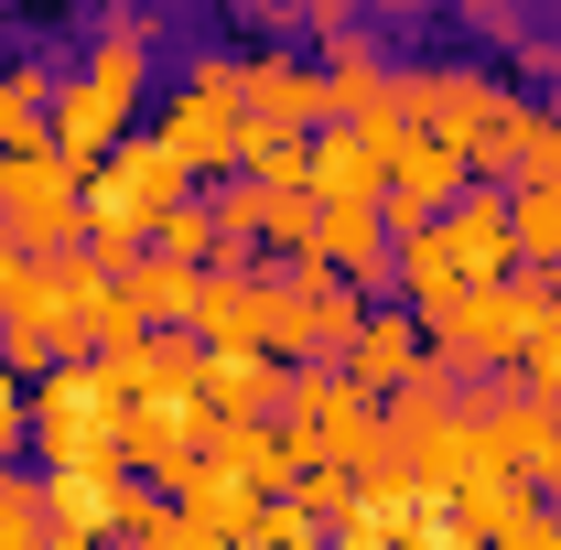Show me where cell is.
Listing matches in <instances>:
<instances>
[{
  "label": "cell",
  "instance_id": "cell-15",
  "mask_svg": "<svg viewBox=\"0 0 561 550\" xmlns=\"http://www.w3.org/2000/svg\"><path fill=\"white\" fill-rule=\"evenodd\" d=\"M162 485H173V507H184L195 529H216V540H249V529L271 518V496H260L249 475H227L216 454H195V465H173Z\"/></svg>",
  "mask_w": 561,
  "mask_h": 550
},
{
  "label": "cell",
  "instance_id": "cell-37",
  "mask_svg": "<svg viewBox=\"0 0 561 550\" xmlns=\"http://www.w3.org/2000/svg\"><path fill=\"white\" fill-rule=\"evenodd\" d=\"M249 11H260V22H302V0H249Z\"/></svg>",
  "mask_w": 561,
  "mask_h": 550
},
{
  "label": "cell",
  "instance_id": "cell-3",
  "mask_svg": "<svg viewBox=\"0 0 561 550\" xmlns=\"http://www.w3.org/2000/svg\"><path fill=\"white\" fill-rule=\"evenodd\" d=\"M280 432L302 443V465H346V475H367V465L389 454V411L356 389L346 367H291V389H280Z\"/></svg>",
  "mask_w": 561,
  "mask_h": 550
},
{
  "label": "cell",
  "instance_id": "cell-6",
  "mask_svg": "<svg viewBox=\"0 0 561 550\" xmlns=\"http://www.w3.org/2000/svg\"><path fill=\"white\" fill-rule=\"evenodd\" d=\"M551 313V291L540 280H486V291H465L443 324H421L432 335V356L454 367V378H486V367H518V345H529V324Z\"/></svg>",
  "mask_w": 561,
  "mask_h": 550
},
{
  "label": "cell",
  "instance_id": "cell-23",
  "mask_svg": "<svg viewBox=\"0 0 561 550\" xmlns=\"http://www.w3.org/2000/svg\"><path fill=\"white\" fill-rule=\"evenodd\" d=\"M55 66H0V151H33L44 119H55Z\"/></svg>",
  "mask_w": 561,
  "mask_h": 550
},
{
  "label": "cell",
  "instance_id": "cell-2",
  "mask_svg": "<svg viewBox=\"0 0 561 550\" xmlns=\"http://www.w3.org/2000/svg\"><path fill=\"white\" fill-rule=\"evenodd\" d=\"M151 130L184 151L195 184H206V173H249V130H260V119H249V55H206V66L162 98Z\"/></svg>",
  "mask_w": 561,
  "mask_h": 550
},
{
  "label": "cell",
  "instance_id": "cell-28",
  "mask_svg": "<svg viewBox=\"0 0 561 550\" xmlns=\"http://www.w3.org/2000/svg\"><path fill=\"white\" fill-rule=\"evenodd\" d=\"M151 249L162 260H195V271H216V216H206V195H184V206L151 227Z\"/></svg>",
  "mask_w": 561,
  "mask_h": 550
},
{
  "label": "cell",
  "instance_id": "cell-19",
  "mask_svg": "<svg viewBox=\"0 0 561 550\" xmlns=\"http://www.w3.org/2000/svg\"><path fill=\"white\" fill-rule=\"evenodd\" d=\"M195 291H206V271H195V260H162V249H151L140 271H119V302H130L140 335H173V324L195 335Z\"/></svg>",
  "mask_w": 561,
  "mask_h": 550
},
{
  "label": "cell",
  "instance_id": "cell-18",
  "mask_svg": "<svg viewBox=\"0 0 561 550\" xmlns=\"http://www.w3.org/2000/svg\"><path fill=\"white\" fill-rule=\"evenodd\" d=\"M280 389H291L280 356H206V378H195L206 421H280Z\"/></svg>",
  "mask_w": 561,
  "mask_h": 550
},
{
  "label": "cell",
  "instance_id": "cell-7",
  "mask_svg": "<svg viewBox=\"0 0 561 550\" xmlns=\"http://www.w3.org/2000/svg\"><path fill=\"white\" fill-rule=\"evenodd\" d=\"M465 432L486 443L496 475L561 485V411H551V400H529L518 378H476V389H465Z\"/></svg>",
  "mask_w": 561,
  "mask_h": 550
},
{
  "label": "cell",
  "instance_id": "cell-30",
  "mask_svg": "<svg viewBox=\"0 0 561 550\" xmlns=\"http://www.w3.org/2000/svg\"><path fill=\"white\" fill-rule=\"evenodd\" d=\"M22 443H33V389L0 367V465H22Z\"/></svg>",
  "mask_w": 561,
  "mask_h": 550
},
{
  "label": "cell",
  "instance_id": "cell-32",
  "mask_svg": "<svg viewBox=\"0 0 561 550\" xmlns=\"http://www.w3.org/2000/svg\"><path fill=\"white\" fill-rule=\"evenodd\" d=\"M476 550H561V529H551V507H529L518 529H496V540H476Z\"/></svg>",
  "mask_w": 561,
  "mask_h": 550
},
{
  "label": "cell",
  "instance_id": "cell-13",
  "mask_svg": "<svg viewBox=\"0 0 561 550\" xmlns=\"http://www.w3.org/2000/svg\"><path fill=\"white\" fill-rule=\"evenodd\" d=\"M335 367H346L367 400H389V389H411L421 367H432V335H421V313H367V324L346 335V356H335Z\"/></svg>",
  "mask_w": 561,
  "mask_h": 550
},
{
  "label": "cell",
  "instance_id": "cell-20",
  "mask_svg": "<svg viewBox=\"0 0 561 550\" xmlns=\"http://www.w3.org/2000/svg\"><path fill=\"white\" fill-rule=\"evenodd\" d=\"M119 485H130V475H44V540L108 550V540H119Z\"/></svg>",
  "mask_w": 561,
  "mask_h": 550
},
{
  "label": "cell",
  "instance_id": "cell-5",
  "mask_svg": "<svg viewBox=\"0 0 561 550\" xmlns=\"http://www.w3.org/2000/svg\"><path fill=\"white\" fill-rule=\"evenodd\" d=\"M184 195H195L184 151H173L162 130H130L108 162H98V173H87V238H98V227H119V238H151V227L184 206Z\"/></svg>",
  "mask_w": 561,
  "mask_h": 550
},
{
  "label": "cell",
  "instance_id": "cell-40",
  "mask_svg": "<svg viewBox=\"0 0 561 550\" xmlns=\"http://www.w3.org/2000/svg\"><path fill=\"white\" fill-rule=\"evenodd\" d=\"M551 529H561V485H551Z\"/></svg>",
  "mask_w": 561,
  "mask_h": 550
},
{
  "label": "cell",
  "instance_id": "cell-31",
  "mask_svg": "<svg viewBox=\"0 0 561 550\" xmlns=\"http://www.w3.org/2000/svg\"><path fill=\"white\" fill-rule=\"evenodd\" d=\"M518 184H551L561 195V98H540V140H529V173Z\"/></svg>",
  "mask_w": 561,
  "mask_h": 550
},
{
  "label": "cell",
  "instance_id": "cell-16",
  "mask_svg": "<svg viewBox=\"0 0 561 550\" xmlns=\"http://www.w3.org/2000/svg\"><path fill=\"white\" fill-rule=\"evenodd\" d=\"M249 119L313 140L324 130V66H302V55H249Z\"/></svg>",
  "mask_w": 561,
  "mask_h": 550
},
{
  "label": "cell",
  "instance_id": "cell-29",
  "mask_svg": "<svg viewBox=\"0 0 561 550\" xmlns=\"http://www.w3.org/2000/svg\"><path fill=\"white\" fill-rule=\"evenodd\" d=\"M518 389L561 411V313H540V324H529V345H518Z\"/></svg>",
  "mask_w": 561,
  "mask_h": 550
},
{
  "label": "cell",
  "instance_id": "cell-1",
  "mask_svg": "<svg viewBox=\"0 0 561 550\" xmlns=\"http://www.w3.org/2000/svg\"><path fill=\"white\" fill-rule=\"evenodd\" d=\"M33 475H130L119 465V389L98 356L33 378Z\"/></svg>",
  "mask_w": 561,
  "mask_h": 550
},
{
  "label": "cell",
  "instance_id": "cell-26",
  "mask_svg": "<svg viewBox=\"0 0 561 550\" xmlns=\"http://www.w3.org/2000/svg\"><path fill=\"white\" fill-rule=\"evenodd\" d=\"M356 496H367V475H346V465H302V475L280 485V507H302L313 529H335V518H346Z\"/></svg>",
  "mask_w": 561,
  "mask_h": 550
},
{
  "label": "cell",
  "instance_id": "cell-14",
  "mask_svg": "<svg viewBox=\"0 0 561 550\" xmlns=\"http://www.w3.org/2000/svg\"><path fill=\"white\" fill-rule=\"evenodd\" d=\"M98 367H108L119 411H130V400H195V378H206V345L173 324V335H140V345H119V356H98Z\"/></svg>",
  "mask_w": 561,
  "mask_h": 550
},
{
  "label": "cell",
  "instance_id": "cell-35",
  "mask_svg": "<svg viewBox=\"0 0 561 550\" xmlns=\"http://www.w3.org/2000/svg\"><path fill=\"white\" fill-rule=\"evenodd\" d=\"M518 55H529V76H551V98H561V33H529Z\"/></svg>",
  "mask_w": 561,
  "mask_h": 550
},
{
  "label": "cell",
  "instance_id": "cell-33",
  "mask_svg": "<svg viewBox=\"0 0 561 550\" xmlns=\"http://www.w3.org/2000/svg\"><path fill=\"white\" fill-rule=\"evenodd\" d=\"M151 550H238V540H216V529H195V518L173 507V518H162V540H151Z\"/></svg>",
  "mask_w": 561,
  "mask_h": 550
},
{
  "label": "cell",
  "instance_id": "cell-9",
  "mask_svg": "<svg viewBox=\"0 0 561 550\" xmlns=\"http://www.w3.org/2000/svg\"><path fill=\"white\" fill-rule=\"evenodd\" d=\"M432 238H443V260L465 291H486V280H518V216H507V184H465L454 206L432 216Z\"/></svg>",
  "mask_w": 561,
  "mask_h": 550
},
{
  "label": "cell",
  "instance_id": "cell-21",
  "mask_svg": "<svg viewBox=\"0 0 561 550\" xmlns=\"http://www.w3.org/2000/svg\"><path fill=\"white\" fill-rule=\"evenodd\" d=\"M389 291H400V313H421V324H443V313L465 302V280H454V260H443V238H432V227L389 238Z\"/></svg>",
  "mask_w": 561,
  "mask_h": 550
},
{
  "label": "cell",
  "instance_id": "cell-27",
  "mask_svg": "<svg viewBox=\"0 0 561 550\" xmlns=\"http://www.w3.org/2000/svg\"><path fill=\"white\" fill-rule=\"evenodd\" d=\"M0 550H44V475L0 465Z\"/></svg>",
  "mask_w": 561,
  "mask_h": 550
},
{
  "label": "cell",
  "instance_id": "cell-36",
  "mask_svg": "<svg viewBox=\"0 0 561 550\" xmlns=\"http://www.w3.org/2000/svg\"><path fill=\"white\" fill-rule=\"evenodd\" d=\"M465 22L476 33H518V0H465Z\"/></svg>",
  "mask_w": 561,
  "mask_h": 550
},
{
  "label": "cell",
  "instance_id": "cell-17",
  "mask_svg": "<svg viewBox=\"0 0 561 550\" xmlns=\"http://www.w3.org/2000/svg\"><path fill=\"white\" fill-rule=\"evenodd\" d=\"M313 260L378 302V291H389V216H378V206H324V238H313Z\"/></svg>",
  "mask_w": 561,
  "mask_h": 550
},
{
  "label": "cell",
  "instance_id": "cell-25",
  "mask_svg": "<svg viewBox=\"0 0 561 550\" xmlns=\"http://www.w3.org/2000/svg\"><path fill=\"white\" fill-rule=\"evenodd\" d=\"M507 216H518V271H561V195L551 184H507Z\"/></svg>",
  "mask_w": 561,
  "mask_h": 550
},
{
  "label": "cell",
  "instance_id": "cell-38",
  "mask_svg": "<svg viewBox=\"0 0 561 550\" xmlns=\"http://www.w3.org/2000/svg\"><path fill=\"white\" fill-rule=\"evenodd\" d=\"M11 280H22V249H11V238H0V291H11Z\"/></svg>",
  "mask_w": 561,
  "mask_h": 550
},
{
  "label": "cell",
  "instance_id": "cell-12",
  "mask_svg": "<svg viewBox=\"0 0 561 550\" xmlns=\"http://www.w3.org/2000/svg\"><path fill=\"white\" fill-rule=\"evenodd\" d=\"M206 454V400H130L119 411V465L130 475H173V465H195Z\"/></svg>",
  "mask_w": 561,
  "mask_h": 550
},
{
  "label": "cell",
  "instance_id": "cell-41",
  "mask_svg": "<svg viewBox=\"0 0 561 550\" xmlns=\"http://www.w3.org/2000/svg\"><path fill=\"white\" fill-rule=\"evenodd\" d=\"M108 550H140V540H108Z\"/></svg>",
  "mask_w": 561,
  "mask_h": 550
},
{
  "label": "cell",
  "instance_id": "cell-39",
  "mask_svg": "<svg viewBox=\"0 0 561 550\" xmlns=\"http://www.w3.org/2000/svg\"><path fill=\"white\" fill-rule=\"evenodd\" d=\"M378 11H432V0H378Z\"/></svg>",
  "mask_w": 561,
  "mask_h": 550
},
{
  "label": "cell",
  "instance_id": "cell-24",
  "mask_svg": "<svg viewBox=\"0 0 561 550\" xmlns=\"http://www.w3.org/2000/svg\"><path fill=\"white\" fill-rule=\"evenodd\" d=\"M529 507H540V496H529L518 475H476V485H454V529H465V540H496V529H518Z\"/></svg>",
  "mask_w": 561,
  "mask_h": 550
},
{
  "label": "cell",
  "instance_id": "cell-4",
  "mask_svg": "<svg viewBox=\"0 0 561 550\" xmlns=\"http://www.w3.org/2000/svg\"><path fill=\"white\" fill-rule=\"evenodd\" d=\"M0 238H11L22 260L87 249V173H76L55 140H33V151H0Z\"/></svg>",
  "mask_w": 561,
  "mask_h": 550
},
{
  "label": "cell",
  "instance_id": "cell-10",
  "mask_svg": "<svg viewBox=\"0 0 561 550\" xmlns=\"http://www.w3.org/2000/svg\"><path fill=\"white\" fill-rule=\"evenodd\" d=\"M465 184H476V173H465V151H454V140H400V151H389V195H378V216H389V238H411V227H432V216L454 206V195H465Z\"/></svg>",
  "mask_w": 561,
  "mask_h": 550
},
{
  "label": "cell",
  "instance_id": "cell-22",
  "mask_svg": "<svg viewBox=\"0 0 561 550\" xmlns=\"http://www.w3.org/2000/svg\"><path fill=\"white\" fill-rule=\"evenodd\" d=\"M389 162L367 151V130H313V206H378Z\"/></svg>",
  "mask_w": 561,
  "mask_h": 550
},
{
  "label": "cell",
  "instance_id": "cell-11",
  "mask_svg": "<svg viewBox=\"0 0 561 550\" xmlns=\"http://www.w3.org/2000/svg\"><path fill=\"white\" fill-rule=\"evenodd\" d=\"M130 119H140V98H119V87H98V76H66L55 87V119H44V140L66 151L76 173H98L119 140H130Z\"/></svg>",
  "mask_w": 561,
  "mask_h": 550
},
{
  "label": "cell",
  "instance_id": "cell-34",
  "mask_svg": "<svg viewBox=\"0 0 561 550\" xmlns=\"http://www.w3.org/2000/svg\"><path fill=\"white\" fill-rule=\"evenodd\" d=\"M302 22H313L324 44H346V33H356V0H302Z\"/></svg>",
  "mask_w": 561,
  "mask_h": 550
},
{
  "label": "cell",
  "instance_id": "cell-8",
  "mask_svg": "<svg viewBox=\"0 0 561 550\" xmlns=\"http://www.w3.org/2000/svg\"><path fill=\"white\" fill-rule=\"evenodd\" d=\"M271 324H280V280L260 260H216L195 291V345L206 356H271Z\"/></svg>",
  "mask_w": 561,
  "mask_h": 550
}]
</instances>
